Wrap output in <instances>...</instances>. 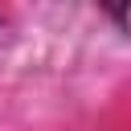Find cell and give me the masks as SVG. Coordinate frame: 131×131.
Returning a JSON list of instances; mask_svg holds the SVG:
<instances>
[{
    "mask_svg": "<svg viewBox=\"0 0 131 131\" xmlns=\"http://www.w3.org/2000/svg\"><path fill=\"white\" fill-rule=\"evenodd\" d=\"M102 12H106V16H111V20L123 29V33H131V8H127V4H123V8H111V4H102Z\"/></svg>",
    "mask_w": 131,
    "mask_h": 131,
    "instance_id": "6da1fadb",
    "label": "cell"
}]
</instances>
